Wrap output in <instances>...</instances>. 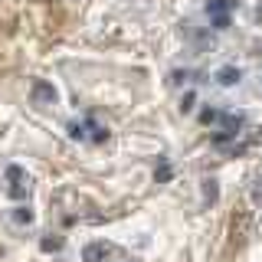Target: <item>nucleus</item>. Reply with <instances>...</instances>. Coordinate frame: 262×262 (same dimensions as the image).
I'll list each match as a JSON object with an SVG mask.
<instances>
[{
	"label": "nucleus",
	"mask_w": 262,
	"mask_h": 262,
	"mask_svg": "<svg viewBox=\"0 0 262 262\" xmlns=\"http://www.w3.org/2000/svg\"><path fill=\"white\" fill-rule=\"evenodd\" d=\"M249 223H252L249 210H236V213H233V220H229V236H233L236 246L246 243V236H249Z\"/></svg>",
	"instance_id": "1"
},
{
	"label": "nucleus",
	"mask_w": 262,
	"mask_h": 262,
	"mask_svg": "<svg viewBox=\"0 0 262 262\" xmlns=\"http://www.w3.org/2000/svg\"><path fill=\"white\" fill-rule=\"evenodd\" d=\"M213 27H216V30H226V27H229V20H226V13H220V16H216V20H213Z\"/></svg>",
	"instance_id": "11"
},
{
	"label": "nucleus",
	"mask_w": 262,
	"mask_h": 262,
	"mask_svg": "<svg viewBox=\"0 0 262 262\" xmlns=\"http://www.w3.org/2000/svg\"><path fill=\"white\" fill-rule=\"evenodd\" d=\"M59 246H62V239H43V249L49 252V249H59Z\"/></svg>",
	"instance_id": "13"
},
{
	"label": "nucleus",
	"mask_w": 262,
	"mask_h": 262,
	"mask_svg": "<svg viewBox=\"0 0 262 262\" xmlns=\"http://www.w3.org/2000/svg\"><path fill=\"white\" fill-rule=\"evenodd\" d=\"M27 190H30V180H23V184H13V187H10V196H23Z\"/></svg>",
	"instance_id": "10"
},
{
	"label": "nucleus",
	"mask_w": 262,
	"mask_h": 262,
	"mask_svg": "<svg viewBox=\"0 0 262 262\" xmlns=\"http://www.w3.org/2000/svg\"><path fill=\"white\" fill-rule=\"evenodd\" d=\"M69 131H72V138H85V128H82V125H72Z\"/></svg>",
	"instance_id": "14"
},
{
	"label": "nucleus",
	"mask_w": 262,
	"mask_h": 262,
	"mask_svg": "<svg viewBox=\"0 0 262 262\" xmlns=\"http://www.w3.org/2000/svg\"><path fill=\"white\" fill-rule=\"evenodd\" d=\"M13 216H16V223H33V213H30L27 207H20V210L13 213Z\"/></svg>",
	"instance_id": "7"
},
{
	"label": "nucleus",
	"mask_w": 262,
	"mask_h": 262,
	"mask_svg": "<svg viewBox=\"0 0 262 262\" xmlns=\"http://www.w3.org/2000/svg\"><path fill=\"white\" fill-rule=\"evenodd\" d=\"M220 118H223V115H220V112H213V108H207V112L200 115V121H203V125H210V121H220Z\"/></svg>",
	"instance_id": "8"
},
{
	"label": "nucleus",
	"mask_w": 262,
	"mask_h": 262,
	"mask_svg": "<svg viewBox=\"0 0 262 262\" xmlns=\"http://www.w3.org/2000/svg\"><path fill=\"white\" fill-rule=\"evenodd\" d=\"M7 180H16V184H23L27 177H23V170H20V167H7Z\"/></svg>",
	"instance_id": "9"
},
{
	"label": "nucleus",
	"mask_w": 262,
	"mask_h": 262,
	"mask_svg": "<svg viewBox=\"0 0 262 262\" xmlns=\"http://www.w3.org/2000/svg\"><path fill=\"white\" fill-rule=\"evenodd\" d=\"M216 82L220 85H236V82H239V69H236V66H223V69L216 72Z\"/></svg>",
	"instance_id": "3"
},
{
	"label": "nucleus",
	"mask_w": 262,
	"mask_h": 262,
	"mask_svg": "<svg viewBox=\"0 0 262 262\" xmlns=\"http://www.w3.org/2000/svg\"><path fill=\"white\" fill-rule=\"evenodd\" d=\"M180 108H184V112H190V108H193V92H187V95H184V102H180Z\"/></svg>",
	"instance_id": "12"
},
{
	"label": "nucleus",
	"mask_w": 262,
	"mask_h": 262,
	"mask_svg": "<svg viewBox=\"0 0 262 262\" xmlns=\"http://www.w3.org/2000/svg\"><path fill=\"white\" fill-rule=\"evenodd\" d=\"M229 7H233V0H210V4H207V10L220 16L223 10H229Z\"/></svg>",
	"instance_id": "6"
},
{
	"label": "nucleus",
	"mask_w": 262,
	"mask_h": 262,
	"mask_svg": "<svg viewBox=\"0 0 262 262\" xmlns=\"http://www.w3.org/2000/svg\"><path fill=\"white\" fill-rule=\"evenodd\" d=\"M220 121L226 125V131H229V135H236V128H243V115H223Z\"/></svg>",
	"instance_id": "5"
},
{
	"label": "nucleus",
	"mask_w": 262,
	"mask_h": 262,
	"mask_svg": "<svg viewBox=\"0 0 262 262\" xmlns=\"http://www.w3.org/2000/svg\"><path fill=\"white\" fill-rule=\"evenodd\" d=\"M33 102L36 105H53L56 102V89L49 82H33Z\"/></svg>",
	"instance_id": "2"
},
{
	"label": "nucleus",
	"mask_w": 262,
	"mask_h": 262,
	"mask_svg": "<svg viewBox=\"0 0 262 262\" xmlns=\"http://www.w3.org/2000/svg\"><path fill=\"white\" fill-rule=\"evenodd\" d=\"M82 256H85V262H98V259L108 256V246H105V243H92V246H85Z\"/></svg>",
	"instance_id": "4"
}]
</instances>
